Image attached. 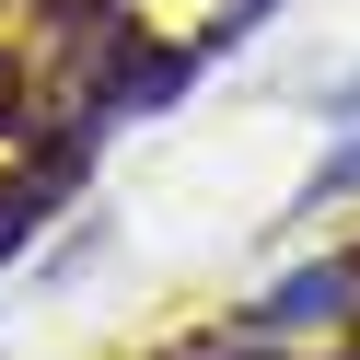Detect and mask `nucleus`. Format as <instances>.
<instances>
[{"instance_id":"obj_1","label":"nucleus","mask_w":360,"mask_h":360,"mask_svg":"<svg viewBox=\"0 0 360 360\" xmlns=\"http://www.w3.org/2000/svg\"><path fill=\"white\" fill-rule=\"evenodd\" d=\"M349 302H360V267L337 256V267H302V279H279V290L256 302V326H267V337H302V326H326V314H349Z\"/></svg>"},{"instance_id":"obj_2","label":"nucleus","mask_w":360,"mask_h":360,"mask_svg":"<svg viewBox=\"0 0 360 360\" xmlns=\"http://www.w3.org/2000/svg\"><path fill=\"white\" fill-rule=\"evenodd\" d=\"M326 198H360V140H349V151H337V163H326V174H314V210H326Z\"/></svg>"}]
</instances>
